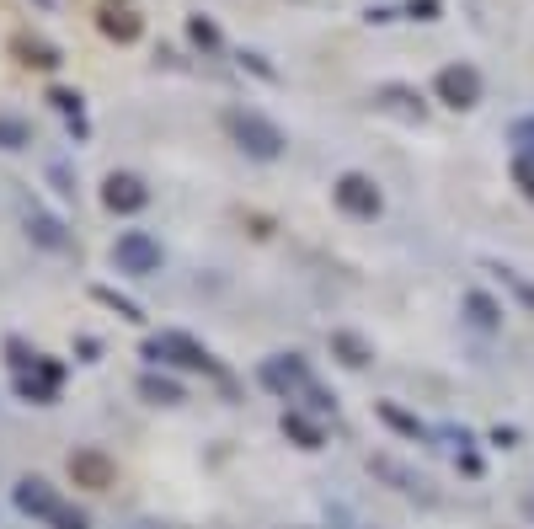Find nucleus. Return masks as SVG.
<instances>
[{
	"instance_id": "obj_1",
	"label": "nucleus",
	"mask_w": 534,
	"mask_h": 529,
	"mask_svg": "<svg viewBox=\"0 0 534 529\" xmlns=\"http://www.w3.org/2000/svg\"><path fill=\"white\" fill-rule=\"evenodd\" d=\"M225 129H230V139L251 155V161H278V155L289 150L284 129H278L273 118H262L257 107H230V113H225Z\"/></svg>"
},
{
	"instance_id": "obj_2",
	"label": "nucleus",
	"mask_w": 534,
	"mask_h": 529,
	"mask_svg": "<svg viewBox=\"0 0 534 529\" xmlns=\"http://www.w3.org/2000/svg\"><path fill=\"white\" fill-rule=\"evenodd\" d=\"M332 198H337L342 214H353V220H380V209H385V193L374 188V177H364V171H342L332 182Z\"/></svg>"
},
{
	"instance_id": "obj_3",
	"label": "nucleus",
	"mask_w": 534,
	"mask_h": 529,
	"mask_svg": "<svg viewBox=\"0 0 534 529\" xmlns=\"http://www.w3.org/2000/svg\"><path fill=\"white\" fill-rule=\"evenodd\" d=\"M113 268L134 273V278L161 273V241H155L150 230H123V236L113 241Z\"/></svg>"
},
{
	"instance_id": "obj_4",
	"label": "nucleus",
	"mask_w": 534,
	"mask_h": 529,
	"mask_svg": "<svg viewBox=\"0 0 534 529\" xmlns=\"http://www.w3.org/2000/svg\"><path fill=\"white\" fill-rule=\"evenodd\" d=\"M145 359H155V364H182V369H214L209 348H203L198 337H187V332L150 337V342H145Z\"/></svg>"
},
{
	"instance_id": "obj_5",
	"label": "nucleus",
	"mask_w": 534,
	"mask_h": 529,
	"mask_svg": "<svg viewBox=\"0 0 534 529\" xmlns=\"http://www.w3.org/2000/svg\"><path fill=\"white\" fill-rule=\"evenodd\" d=\"M433 97L444 107H454V113H470V107L481 102V75L470 65H444L433 75Z\"/></svg>"
},
{
	"instance_id": "obj_6",
	"label": "nucleus",
	"mask_w": 534,
	"mask_h": 529,
	"mask_svg": "<svg viewBox=\"0 0 534 529\" xmlns=\"http://www.w3.org/2000/svg\"><path fill=\"white\" fill-rule=\"evenodd\" d=\"M70 481L86 487V492H107L118 481V465H113V455H102V449H75L70 455Z\"/></svg>"
},
{
	"instance_id": "obj_7",
	"label": "nucleus",
	"mask_w": 534,
	"mask_h": 529,
	"mask_svg": "<svg viewBox=\"0 0 534 529\" xmlns=\"http://www.w3.org/2000/svg\"><path fill=\"white\" fill-rule=\"evenodd\" d=\"M150 204V188L139 177H129V171H113V177L102 182V209L107 214H139Z\"/></svg>"
},
{
	"instance_id": "obj_8",
	"label": "nucleus",
	"mask_w": 534,
	"mask_h": 529,
	"mask_svg": "<svg viewBox=\"0 0 534 529\" xmlns=\"http://www.w3.org/2000/svg\"><path fill=\"white\" fill-rule=\"evenodd\" d=\"M11 503H17L27 519H54V513H59V492L43 476H22L17 487H11Z\"/></svg>"
},
{
	"instance_id": "obj_9",
	"label": "nucleus",
	"mask_w": 534,
	"mask_h": 529,
	"mask_svg": "<svg viewBox=\"0 0 534 529\" xmlns=\"http://www.w3.org/2000/svg\"><path fill=\"white\" fill-rule=\"evenodd\" d=\"M262 385H267V391H278V396H289L294 385H310L300 353H278V359H267L262 364Z\"/></svg>"
},
{
	"instance_id": "obj_10",
	"label": "nucleus",
	"mask_w": 534,
	"mask_h": 529,
	"mask_svg": "<svg viewBox=\"0 0 534 529\" xmlns=\"http://www.w3.org/2000/svg\"><path fill=\"white\" fill-rule=\"evenodd\" d=\"M6 49L17 54L22 70H54L59 65V49H54V43H43V38H33V33H11Z\"/></svg>"
},
{
	"instance_id": "obj_11",
	"label": "nucleus",
	"mask_w": 534,
	"mask_h": 529,
	"mask_svg": "<svg viewBox=\"0 0 534 529\" xmlns=\"http://www.w3.org/2000/svg\"><path fill=\"white\" fill-rule=\"evenodd\" d=\"M27 241L43 246V252H70V230L43 209H27Z\"/></svg>"
},
{
	"instance_id": "obj_12",
	"label": "nucleus",
	"mask_w": 534,
	"mask_h": 529,
	"mask_svg": "<svg viewBox=\"0 0 534 529\" xmlns=\"http://www.w3.org/2000/svg\"><path fill=\"white\" fill-rule=\"evenodd\" d=\"M97 27H102V38H113V43H134L139 33H145V22H139L129 6H102Z\"/></svg>"
},
{
	"instance_id": "obj_13",
	"label": "nucleus",
	"mask_w": 534,
	"mask_h": 529,
	"mask_svg": "<svg viewBox=\"0 0 534 529\" xmlns=\"http://www.w3.org/2000/svg\"><path fill=\"white\" fill-rule=\"evenodd\" d=\"M278 428H284V439H294V444H300V449H321L326 439H321V428L316 423H310V417L305 412H284V417H278Z\"/></svg>"
},
{
	"instance_id": "obj_14",
	"label": "nucleus",
	"mask_w": 534,
	"mask_h": 529,
	"mask_svg": "<svg viewBox=\"0 0 534 529\" xmlns=\"http://www.w3.org/2000/svg\"><path fill=\"white\" fill-rule=\"evenodd\" d=\"M332 353H337V359L348 364V369H364V364L374 359V348H369V342L358 337V332H332Z\"/></svg>"
},
{
	"instance_id": "obj_15",
	"label": "nucleus",
	"mask_w": 534,
	"mask_h": 529,
	"mask_svg": "<svg viewBox=\"0 0 534 529\" xmlns=\"http://www.w3.org/2000/svg\"><path fill=\"white\" fill-rule=\"evenodd\" d=\"M139 396H145L150 407H177V401H182V385L166 380V375H139Z\"/></svg>"
},
{
	"instance_id": "obj_16",
	"label": "nucleus",
	"mask_w": 534,
	"mask_h": 529,
	"mask_svg": "<svg viewBox=\"0 0 534 529\" xmlns=\"http://www.w3.org/2000/svg\"><path fill=\"white\" fill-rule=\"evenodd\" d=\"M465 310H470V321H476L481 332H497V326H502V305L492 300V294H481V289L465 294Z\"/></svg>"
},
{
	"instance_id": "obj_17",
	"label": "nucleus",
	"mask_w": 534,
	"mask_h": 529,
	"mask_svg": "<svg viewBox=\"0 0 534 529\" xmlns=\"http://www.w3.org/2000/svg\"><path fill=\"white\" fill-rule=\"evenodd\" d=\"M33 145V123L17 113H0V150H27Z\"/></svg>"
},
{
	"instance_id": "obj_18",
	"label": "nucleus",
	"mask_w": 534,
	"mask_h": 529,
	"mask_svg": "<svg viewBox=\"0 0 534 529\" xmlns=\"http://www.w3.org/2000/svg\"><path fill=\"white\" fill-rule=\"evenodd\" d=\"M380 102L390 107V113H401V118H422V97L412 86H380Z\"/></svg>"
},
{
	"instance_id": "obj_19",
	"label": "nucleus",
	"mask_w": 534,
	"mask_h": 529,
	"mask_svg": "<svg viewBox=\"0 0 534 529\" xmlns=\"http://www.w3.org/2000/svg\"><path fill=\"white\" fill-rule=\"evenodd\" d=\"M374 412H380V423H390L396 433H406V439H422V423H417L412 412H401L396 401H380V407H374Z\"/></svg>"
},
{
	"instance_id": "obj_20",
	"label": "nucleus",
	"mask_w": 534,
	"mask_h": 529,
	"mask_svg": "<svg viewBox=\"0 0 534 529\" xmlns=\"http://www.w3.org/2000/svg\"><path fill=\"white\" fill-rule=\"evenodd\" d=\"M187 38H193V43H198L203 54H214L219 43H225V38H219V27H214L209 17H187Z\"/></svg>"
},
{
	"instance_id": "obj_21",
	"label": "nucleus",
	"mask_w": 534,
	"mask_h": 529,
	"mask_svg": "<svg viewBox=\"0 0 534 529\" xmlns=\"http://www.w3.org/2000/svg\"><path fill=\"white\" fill-rule=\"evenodd\" d=\"M91 294H97V305H107V310H118V316H123V321H145V316H139V305H134V300H123V294H118V289H107V284H97V289H91Z\"/></svg>"
},
{
	"instance_id": "obj_22",
	"label": "nucleus",
	"mask_w": 534,
	"mask_h": 529,
	"mask_svg": "<svg viewBox=\"0 0 534 529\" xmlns=\"http://www.w3.org/2000/svg\"><path fill=\"white\" fill-rule=\"evenodd\" d=\"M6 359H11V369H17V375H27V369H38L43 353H33L22 337H6Z\"/></svg>"
},
{
	"instance_id": "obj_23",
	"label": "nucleus",
	"mask_w": 534,
	"mask_h": 529,
	"mask_svg": "<svg viewBox=\"0 0 534 529\" xmlns=\"http://www.w3.org/2000/svg\"><path fill=\"white\" fill-rule=\"evenodd\" d=\"M513 182H518V193L534 204V155H513Z\"/></svg>"
},
{
	"instance_id": "obj_24",
	"label": "nucleus",
	"mask_w": 534,
	"mask_h": 529,
	"mask_svg": "<svg viewBox=\"0 0 534 529\" xmlns=\"http://www.w3.org/2000/svg\"><path fill=\"white\" fill-rule=\"evenodd\" d=\"M17 391H22L27 401H38V407H49V401H54V385H49V380H33V375H22Z\"/></svg>"
},
{
	"instance_id": "obj_25",
	"label": "nucleus",
	"mask_w": 534,
	"mask_h": 529,
	"mask_svg": "<svg viewBox=\"0 0 534 529\" xmlns=\"http://www.w3.org/2000/svg\"><path fill=\"white\" fill-rule=\"evenodd\" d=\"M49 102H54V107H59V113H65L70 123L81 118V91H65V86H54V91H49Z\"/></svg>"
},
{
	"instance_id": "obj_26",
	"label": "nucleus",
	"mask_w": 534,
	"mask_h": 529,
	"mask_svg": "<svg viewBox=\"0 0 534 529\" xmlns=\"http://www.w3.org/2000/svg\"><path fill=\"white\" fill-rule=\"evenodd\" d=\"M438 11H444V0H406V17L412 22H438Z\"/></svg>"
},
{
	"instance_id": "obj_27",
	"label": "nucleus",
	"mask_w": 534,
	"mask_h": 529,
	"mask_svg": "<svg viewBox=\"0 0 534 529\" xmlns=\"http://www.w3.org/2000/svg\"><path fill=\"white\" fill-rule=\"evenodd\" d=\"M49 524H54V529H91L86 513H81V508H65V503H59V513H54Z\"/></svg>"
},
{
	"instance_id": "obj_28",
	"label": "nucleus",
	"mask_w": 534,
	"mask_h": 529,
	"mask_svg": "<svg viewBox=\"0 0 534 529\" xmlns=\"http://www.w3.org/2000/svg\"><path fill=\"white\" fill-rule=\"evenodd\" d=\"M513 145H518V155H534V118L513 123Z\"/></svg>"
},
{
	"instance_id": "obj_29",
	"label": "nucleus",
	"mask_w": 534,
	"mask_h": 529,
	"mask_svg": "<svg viewBox=\"0 0 534 529\" xmlns=\"http://www.w3.org/2000/svg\"><path fill=\"white\" fill-rule=\"evenodd\" d=\"M241 59H246V65H251V70H257V75H262V81H273V65H267V59H262V54H241Z\"/></svg>"
},
{
	"instance_id": "obj_30",
	"label": "nucleus",
	"mask_w": 534,
	"mask_h": 529,
	"mask_svg": "<svg viewBox=\"0 0 534 529\" xmlns=\"http://www.w3.org/2000/svg\"><path fill=\"white\" fill-rule=\"evenodd\" d=\"M492 444L508 449V444H518V433H513V428H492Z\"/></svg>"
},
{
	"instance_id": "obj_31",
	"label": "nucleus",
	"mask_w": 534,
	"mask_h": 529,
	"mask_svg": "<svg viewBox=\"0 0 534 529\" xmlns=\"http://www.w3.org/2000/svg\"><path fill=\"white\" fill-rule=\"evenodd\" d=\"M524 513H529V519H534V497H524Z\"/></svg>"
},
{
	"instance_id": "obj_32",
	"label": "nucleus",
	"mask_w": 534,
	"mask_h": 529,
	"mask_svg": "<svg viewBox=\"0 0 534 529\" xmlns=\"http://www.w3.org/2000/svg\"><path fill=\"white\" fill-rule=\"evenodd\" d=\"M38 6H43V11H49V6H54V0H38Z\"/></svg>"
},
{
	"instance_id": "obj_33",
	"label": "nucleus",
	"mask_w": 534,
	"mask_h": 529,
	"mask_svg": "<svg viewBox=\"0 0 534 529\" xmlns=\"http://www.w3.org/2000/svg\"><path fill=\"white\" fill-rule=\"evenodd\" d=\"M113 6H123V0H113Z\"/></svg>"
},
{
	"instance_id": "obj_34",
	"label": "nucleus",
	"mask_w": 534,
	"mask_h": 529,
	"mask_svg": "<svg viewBox=\"0 0 534 529\" xmlns=\"http://www.w3.org/2000/svg\"><path fill=\"white\" fill-rule=\"evenodd\" d=\"M139 529H150V524H139Z\"/></svg>"
}]
</instances>
